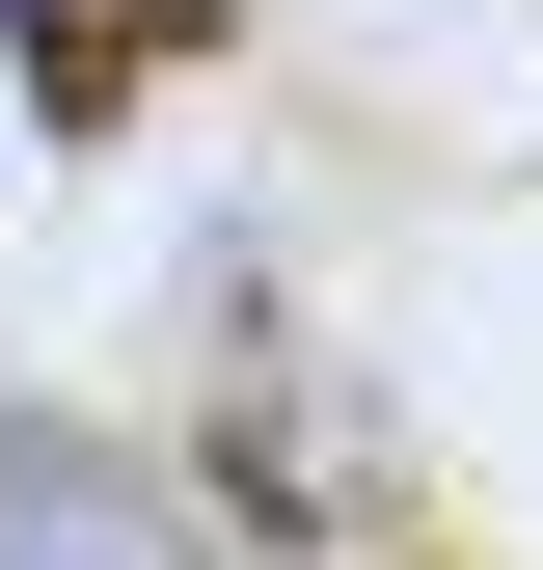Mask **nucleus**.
<instances>
[{"instance_id": "2", "label": "nucleus", "mask_w": 543, "mask_h": 570, "mask_svg": "<svg viewBox=\"0 0 543 570\" xmlns=\"http://www.w3.org/2000/svg\"><path fill=\"white\" fill-rule=\"evenodd\" d=\"M28 570H82V543H28Z\"/></svg>"}, {"instance_id": "1", "label": "nucleus", "mask_w": 543, "mask_h": 570, "mask_svg": "<svg viewBox=\"0 0 543 570\" xmlns=\"http://www.w3.org/2000/svg\"><path fill=\"white\" fill-rule=\"evenodd\" d=\"M218 0H0V55H28V109H109L136 55H190Z\"/></svg>"}]
</instances>
